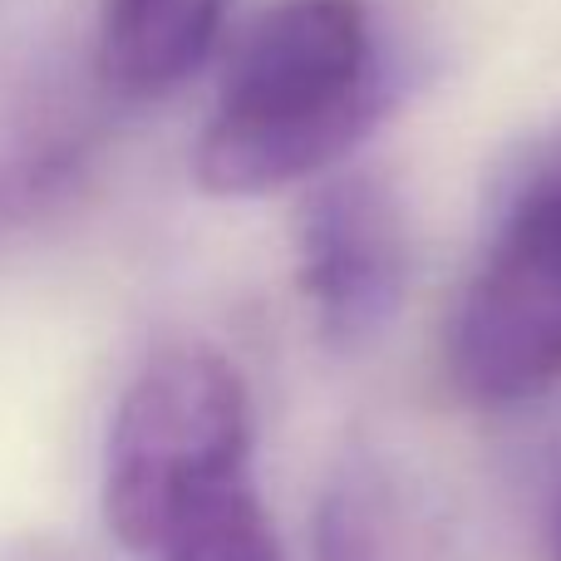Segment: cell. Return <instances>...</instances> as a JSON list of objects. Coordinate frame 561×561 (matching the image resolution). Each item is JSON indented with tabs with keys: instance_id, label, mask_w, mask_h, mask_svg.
Instances as JSON below:
<instances>
[{
	"instance_id": "cell-1",
	"label": "cell",
	"mask_w": 561,
	"mask_h": 561,
	"mask_svg": "<svg viewBox=\"0 0 561 561\" xmlns=\"http://www.w3.org/2000/svg\"><path fill=\"white\" fill-rule=\"evenodd\" d=\"M399 59L369 0H276L227 59L193 173L217 197H262L355 153L394 108Z\"/></svg>"
},
{
	"instance_id": "cell-2",
	"label": "cell",
	"mask_w": 561,
	"mask_h": 561,
	"mask_svg": "<svg viewBox=\"0 0 561 561\" xmlns=\"http://www.w3.org/2000/svg\"><path fill=\"white\" fill-rule=\"evenodd\" d=\"M252 404L232 359L207 345L153 355L114 414L104 517L134 552H158L217 493L247 483Z\"/></svg>"
},
{
	"instance_id": "cell-3",
	"label": "cell",
	"mask_w": 561,
	"mask_h": 561,
	"mask_svg": "<svg viewBox=\"0 0 561 561\" xmlns=\"http://www.w3.org/2000/svg\"><path fill=\"white\" fill-rule=\"evenodd\" d=\"M448 369L493 409L561 389V153L507 203L458 300Z\"/></svg>"
},
{
	"instance_id": "cell-4",
	"label": "cell",
	"mask_w": 561,
	"mask_h": 561,
	"mask_svg": "<svg viewBox=\"0 0 561 561\" xmlns=\"http://www.w3.org/2000/svg\"><path fill=\"white\" fill-rule=\"evenodd\" d=\"M296 266L320 335L335 350L385 335L409 286V227L394 187L375 173L325 178L300 207Z\"/></svg>"
},
{
	"instance_id": "cell-5",
	"label": "cell",
	"mask_w": 561,
	"mask_h": 561,
	"mask_svg": "<svg viewBox=\"0 0 561 561\" xmlns=\"http://www.w3.org/2000/svg\"><path fill=\"white\" fill-rule=\"evenodd\" d=\"M232 0H108L99 30V79L114 99L148 104L213 55Z\"/></svg>"
},
{
	"instance_id": "cell-6",
	"label": "cell",
	"mask_w": 561,
	"mask_h": 561,
	"mask_svg": "<svg viewBox=\"0 0 561 561\" xmlns=\"http://www.w3.org/2000/svg\"><path fill=\"white\" fill-rule=\"evenodd\" d=\"M316 561H444V542L394 468L350 458L320 497Z\"/></svg>"
},
{
	"instance_id": "cell-7",
	"label": "cell",
	"mask_w": 561,
	"mask_h": 561,
	"mask_svg": "<svg viewBox=\"0 0 561 561\" xmlns=\"http://www.w3.org/2000/svg\"><path fill=\"white\" fill-rule=\"evenodd\" d=\"M94 158V134L79 108H39L0 138V227L39 222L59 207Z\"/></svg>"
},
{
	"instance_id": "cell-8",
	"label": "cell",
	"mask_w": 561,
	"mask_h": 561,
	"mask_svg": "<svg viewBox=\"0 0 561 561\" xmlns=\"http://www.w3.org/2000/svg\"><path fill=\"white\" fill-rule=\"evenodd\" d=\"M158 561H280L272 517L262 513L252 483H237L203 503L163 547Z\"/></svg>"
},
{
	"instance_id": "cell-9",
	"label": "cell",
	"mask_w": 561,
	"mask_h": 561,
	"mask_svg": "<svg viewBox=\"0 0 561 561\" xmlns=\"http://www.w3.org/2000/svg\"><path fill=\"white\" fill-rule=\"evenodd\" d=\"M547 542H552V561H561V488H557V503H552V533H547Z\"/></svg>"
}]
</instances>
